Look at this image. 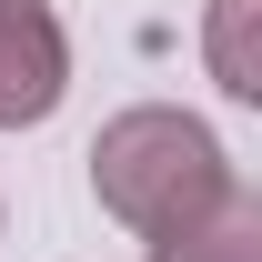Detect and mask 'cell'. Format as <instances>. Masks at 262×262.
Wrapping results in <instances>:
<instances>
[{
    "instance_id": "cell-1",
    "label": "cell",
    "mask_w": 262,
    "mask_h": 262,
    "mask_svg": "<svg viewBox=\"0 0 262 262\" xmlns=\"http://www.w3.org/2000/svg\"><path fill=\"white\" fill-rule=\"evenodd\" d=\"M91 192H101L111 222H131L141 242H162V232L202 222L212 202H232L242 182H232L222 141H212L192 111L141 101V111H121V121H101V141H91Z\"/></svg>"
},
{
    "instance_id": "cell-2",
    "label": "cell",
    "mask_w": 262,
    "mask_h": 262,
    "mask_svg": "<svg viewBox=\"0 0 262 262\" xmlns=\"http://www.w3.org/2000/svg\"><path fill=\"white\" fill-rule=\"evenodd\" d=\"M71 81V40L40 0H0V131L51 121V101Z\"/></svg>"
},
{
    "instance_id": "cell-3",
    "label": "cell",
    "mask_w": 262,
    "mask_h": 262,
    "mask_svg": "<svg viewBox=\"0 0 262 262\" xmlns=\"http://www.w3.org/2000/svg\"><path fill=\"white\" fill-rule=\"evenodd\" d=\"M151 262H262V202H252V192L212 202L202 222L162 232V242H151Z\"/></svg>"
},
{
    "instance_id": "cell-4",
    "label": "cell",
    "mask_w": 262,
    "mask_h": 262,
    "mask_svg": "<svg viewBox=\"0 0 262 262\" xmlns=\"http://www.w3.org/2000/svg\"><path fill=\"white\" fill-rule=\"evenodd\" d=\"M252 10L262 0H212V81L232 101H262V61H252Z\"/></svg>"
}]
</instances>
